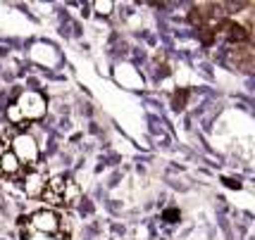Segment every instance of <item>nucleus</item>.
Masks as SVG:
<instances>
[{
    "mask_svg": "<svg viewBox=\"0 0 255 240\" xmlns=\"http://www.w3.org/2000/svg\"><path fill=\"white\" fill-rule=\"evenodd\" d=\"M22 231H33V233H43V236L62 240L69 238V224L55 209H38L29 217H22Z\"/></svg>",
    "mask_w": 255,
    "mask_h": 240,
    "instance_id": "obj_1",
    "label": "nucleus"
},
{
    "mask_svg": "<svg viewBox=\"0 0 255 240\" xmlns=\"http://www.w3.org/2000/svg\"><path fill=\"white\" fill-rule=\"evenodd\" d=\"M7 141H10L12 155L17 157V162L22 164L24 169H36L41 164L38 162V157H41L38 145H36V141H33L29 133H12Z\"/></svg>",
    "mask_w": 255,
    "mask_h": 240,
    "instance_id": "obj_4",
    "label": "nucleus"
},
{
    "mask_svg": "<svg viewBox=\"0 0 255 240\" xmlns=\"http://www.w3.org/2000/svg\"><path fill=\"white\" fill-rule=\"evenodd\" d=\"M96 7H98V12H103V14H108V12H110V2H96Z\"/></svg>",
    "mask_w": 255,
    "mask_h": 240,
    "instance_id": "obj_7",
    "label": "nucleus"
},
{
    "mask_svg": "<svg viewBox=\"0 0 255 240\" xmlns=\"http://www.w3.org/2000/svg\"><path fill=\"white\" fill-rule=\"evenodd\" d=\"M81 190H79L77 181L69 178V176H50L45 190L41 193V200H45L48 205L53 207H72L79 200Z\"/></svg>",
    "mask_w": 255,
    "mask_h": 240,
    "instance_id": "obj_3",
    "label": "nucleus"
},
{
    "mask_svg": "<svg viewBox=\"0 0 255 240\" xmlns=\"http://www.w3.org/2000/svg\"><path fill=\"white\" fill-rule=\"evenodd\" d=\"M31 169H24L22 164L17 162V157L10 150V141L2 138L0 141V178L5 181H14V183H22V178L29 174Z\"/></svg>",
    "mask_w": 255,
    "mask_h": 240,
    "instance_id": "obj_5",
    "label": "nucleus"
},
{
    "mask_svg": "<svg viewBox=\"0 0 255 240\" xmlns=\"http://www.w3.org/2000/svg\"><path fill=\"white\" fill-rule=\"evenodd\" d=\"M48 171H45L43 166L38 164L36 169H31L29 174L22 178V188H24V193L26 195H31V197H41V193L45 190V183H48Z\"/></svg>",
    "mask_w": 255,
    "mask_h": 240,
    "instance_id": "obj_6",
    "label": "nucleus"
},
{
    "mask_svg": "<svg viewBox=\"0 0 255 240\" xmlns=\"http://www.w3.org/2000/svg\"><path fill=\"white\" fill-rule=\"evenodd\" d=\"M45 109H48V102H45L43 95L36 93V90H26V93H22V95L10 105L7 119H10L12 124H17V126H24L26 121L41 119L45 114Z\"/></svg>",
    "mask_w": 255,
    "mask_h": 240,
    "instance_id": "obj_2",
    "label": "nucleus"
}]
</instances>
